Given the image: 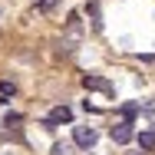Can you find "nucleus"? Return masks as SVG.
<instances>
[{
    "label": "nucleus",
    "mask_w": 155,
    "mask_h": 155,
    "mask_svg": "<svg viewBox=\"0 0 155 155\" xmlns=\"http://www.w3.org/2000/svg\"><path fill=\"white\" fill-rule=\"evenodd\" d=\"M96 142H99V132H96L93 125H76V129H73V145H79V149H93Z\"/></svg>",
    "instance_id": "obj_1"
},
{
    "label": "nucleus",
    "mask_w": 155,
    "mask_h": 155,
    "mask_svg": "<svg viewBox=\"0 0 155 155\" xmlns=\"http://www.w3.org/2000/svg\"><path fill=\"white\" fill-rule=\"evenodd\" d=\"M83 36V20H79V13H69V23H66V43H63V50H73L69 43H76Z\"/></svg>",
    "instance_id": "obj_2"
},
{
    "label": "nucleus",
    "mask_w": 155,
    "mask_h": 155,
    "mask_svg": "<svg viewBox=\"0 0 155 155\" xmlns=\"http://www.w3.org/2000/svg\"><path fill=\"white\" fill-rule=\"evenodd\" d=\"M60 122H73V112H69L66 106H56V109H53V112L43 119V129H56Z\"/></svg>",
    "instance_id": "obj_3"
},
{
    "label": "nucleus",
    "mask_w": 155,
    "mask_h": 155,
    "mask_svg": "<svg viewBox=\"0 0 155 155\" xmlns=\"http://www.w3.org/2000/svg\"><path fill=\"white\" fill-rule=\"evenodd\" d=\"M132 139V122H119V125H112V142L116 145H125Z\"/></svg>",
    "instance_id": "obj_4"
},
{
    "label": "nucleus",
    "mask_w": 155,
    "mask_h": 155,
    "mask_svg": "<svg viewBox=\"0 0 155 155\" xmlns=\"http://www.w3.org/2000/svg\"><path fill=\"white\" fill-rule=\"evenodd\" d=\"M139 149H145V152H155V129H145V132H139Z\"/></svg>",
    "instance_id": "obj_5"
},
{
    "label": "nucleus",
    "mask_w": 155,
    "mask_h": 155,
    "mask_svg": "<svg viewBox=\"0 0 155 155\" xmlns=\"http://www.w3.org/2000/svg\"><path fill=\"white\" fill-rule=\"evenodd\" d=\"M83 83H86V89H99V93H109V89H112V86H109L102 76H86Z\"/></svg>",
    "instance_id": "obj_6"
},
{
    "label": "nucleus",
    "mask_w": 155,
    "mask_h": 155,
    "mask_svg": "<svg viewBox=\"0 0 155 155\" xmlns=\"http://www.w3.org/2000/svg\"><path fill=\"white\" fill-rule=\"evenodd\" d=\"M139 109H142V106H139V102H122V106H119V116H122L125 122H129V119H132V116H139Z\"/></svg>",
    "instance_id": "obj_7"
},
{
    "label": "nucleus",
    "mask_w": 155,
    "mask_h": 155,
    "mask_svg": "<svg viewBox=\"0 0 155 155\" xmlns=\"http://www.w3.org/2000/svg\"><path fill=\"white\" fill-rule=\"evenodd\" d=\"M53 155H76V145L73 142H56L53 145Z\"/></svg>",
    "instance_id": "obj_8"
},
{
    "label": "nucleus",
    "mask_w": 155,
    "mask_h": 155,
    "mask_svg": "<svg viewBox=\"0 0 155 155\" xmlns=\"http://www.w3.org/2000/svg\"><path fill=\"white\" fill-rule=\"evenodd\" d=\"M86 10H89V17H93V27L99 30V27H102V20H99V3H96V0H89V7H86Z\"/></svg>",
    "instance_id": "obj_9"
},
{
    "label": "nucleus",
    "mask_w": 155,
    "mask_h": 155,
    "mask_svg": "<svg viewBox=\"0 0 155 155\" xmlns=\"http://www.w3.org/2000/svg\"><path fill=\"white\" fill-rule=\"evenodd\" d=\"M13 93H17V86H13V83H0V102H10L7 96H13Z\"/></svg>",
    "instance_id": "obj_10"
},
{
    "label": "nucleus",
    "mask_w": 155,
    "mask_h": 155,
    "mask_svg": "<svg viewBox=\"0 0 155 155\" xmlns=\"http://www.w3.org/2000/svg\"><path fill=\"white\" fill-rule=\"evenodd\" d=\"M20 119H23L20 112H7V116H3V122H7V125H17V122H20Z\"/></svg>",
    "instance_id": "obj_11"
},
{
    "label": "nucleus",
    "mask_w": 155,
    "mask_h": 155,
    "mask_svg": "<svg viewBox=\"0 0 155 155\" xmlns=\"http://www.w3.org/2000/svg\"><path fill=\"white\" fill-rule=\"evenodd\" d=\"M56 3H60V0H40V10H46V13H50V10H53Z\"/></svg>",
    "instance_id": "obj_12"
},
{
    "label": "nucleus",
    "mask_w": 155,
    "mask_h": 155,
    "mask_svg": "<svg viewBox=\"0 0 155 155\" xmlns=\"http://www.w3.org/2000/svg\"><path fill=\"white\" fill-rule=\"evenodd\" d=\"M145 112H149V116H155V99H149V102H145Z\"/></svg>",
    "instance_id": "obj_13"
}]
</instances>
